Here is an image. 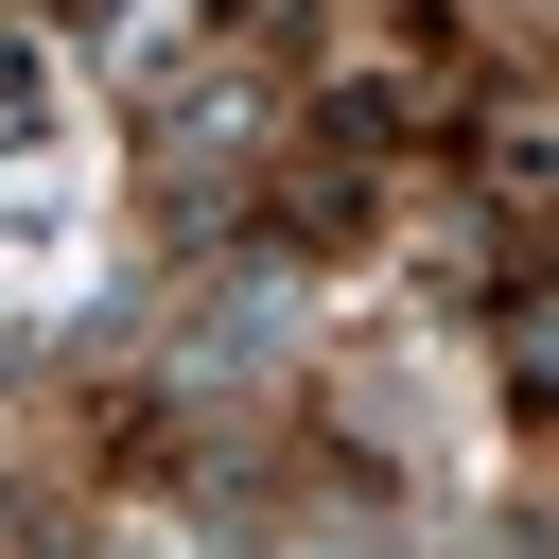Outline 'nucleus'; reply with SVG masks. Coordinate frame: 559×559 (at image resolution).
<instances>
[{"label": "nucleus", "instance_id": "1", "mask_svg": "<svg viewBox=\"0 0 559 559\" xmlns=\"http://www.w3.org/2000/svg\"><path fill=\"white\" fill-rule=\"evenodd\" d=\"M262 122H280V105H262V87H245V70H210V52H192V70H157V140H175V157H192V175H210V157H227V140H262Z\"/></svg>", "mask_w": 559, "mask_h": 559}]
</instances>
